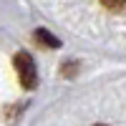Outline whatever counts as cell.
Instances as JSON below:
<instances>
[{
	"label": "cell",
	"instance_id": "6da1fadb",
	"mask_svg": "<svg viewBox=\"0 0 126 126\" xmlns=\"http://www.w3.org/2000/svg\"><path fill=\"white\" fill-rule=\"evenodd\" d=\"M13 66H15V73L20 78V86L33 91L38 86V68H35L33 56L25 53V50H20V53H15V58H13Z\"/></svg>",
	"mask_w": 126,
	"mask_h": 126
},
{
	"label": "cell",
	"instance_id": "7a4b0ae2",
	"mask_svg": "<svg viewBox=\"0 0 126 126\" xmlns=\"http://www.w3.org/2000/svg\"><path fill=\"white\" fill-rule=\"evenodd\" d=\"M33 38L38 40L40 46H46V48H61V40L50 33V30H46V28H38L35 33H33Z\"/></svg>",
	"mask_w": 126,
	"mask_h": 126
},
{
	"label": "cell",
	"instance_id": "3957f363",
	"mask_svg": "<svg viewBox=\"0 0 126 126\" xmlns=\"http://www.w3.org/2000/svg\"><path fill=\"white\" fill-rule=\"evenodd\" d=\"M101 5L111 13H126V0H101Z\"/></svg>",
	"mask_w": 126,
	"mask_h": 126
},
{
	"label": "cell",
	"instance_id": "277c9868",
	"mask_svg": "<svg viewBox=\"0 0 126 126\" xmlns=\"http://www.w3.org/2000/svg\"><path fill=\"white\" fill-rule=\"evenodd\" d=\"M63 73H66V76H73V73H76V63H68V66L63 68Z\"/></svg>",
	"mask_w": 126,
	"mask_h": 126
},
{
	"label": "cell",
	"instance_id": "5b68a950",
	"mask_svg": "<svg viewBox=\"0 0 126 126\" xmlns=\"http://www.w3.org/2000/svg\"><path fill=\"white\" fill-rule=\"evenodd\" d=\"M98 126H103V124H98Z\"/></svg>",
	"mask_w": 126,
	"mask_h": 126
}]
</instances>
